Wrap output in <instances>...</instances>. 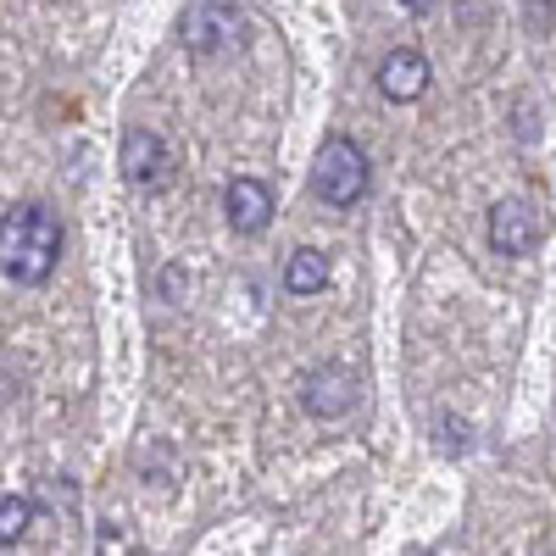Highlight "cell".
I'll return each instance as SVG.
<instances>
[{
  "label": "cell",
  "mask_w": 556,
  "mask_h": 556,
  "mask_svg": "<svg viewBox=\"0 0 556 556\" xmlns=\"http://www.w3.org/2000/svg\"><path fill=\"white\" fill-rule=\"evenodd\" d=\"M440 451H468V424L462 417H440Z\"/></svg>",
  "instance_id": "8fae6325"
},
{
  "label": "cell",
  "mask_w": 556,
  "mask_h": 556,
  "mask_svg": "<svg viewBox=\"0 0 556 556\" xmlns=\"http://www.w3.org/2000/svg\"><path fill=\"white\" fill-rule=\"evenodd\" d=\"M34 523V501L28 495H0V545H17Z\"/></svg>",
  "instance_id": "30bf717a"
},
{
  "label": "cell",
  "mask_w": 556,
  "mask_h": 556,
  "mask_svg": "<svg viewBox=\"0 0 556 556\" xmlns=\"http://www.w3.org/2000/svg\"><path fill=\"white\" fill-rule=\"evenodd\" d=\"M429 56L424 51H390L384 62H379V73H374V84H379V96L384 101H395V106H412V101H424V89H429Z\"/></svg>",
  "instance_id": "8992f818"
},
{
  "label": "cell",
  "mask_w": 556,
  "mask_h": 556,
  "mask_svg": "<svg viewBox=\"0 0 556 556\" xmlns=\"http://www.w3.org/2000/svg\"><path fill=\"white\" fill-rule=\"evenodd\" d=\"M123 178L128 184H162L167 178V146L151 128H128L123 134Z\"/></svg>",
  "instance_id": "ba28073f"
},
{
  "label": "cell",
  "mask_w": 556,
  "mask_h": 556,
  "mask_svg": "<svg viewBox=\"0 0 556 556\" xmlns=\"http://www.w3.org/2000/svg\"><path fill=\"white\" fill-rule=\"evenodd\" d=\"M540 240H545V223H540V212H534L529 201H501V206H490V245H495L501 256H529Z\"/></svg>",
  "instance_id": "5b68a950"
},
{
  "label": "cell",
  "mask_w": 556,
  "mask_h": 556,
  "mask_svg": "<svg viewBox=\"0 0 556 556\" xmlns=\"http://www.w3.org/2000/svg\"><path fill=\"white\" fill-rule=\"evenodd\" d=\"M245 28L251 23L235 0H190V12L178 23V39L190 56H228L245 45Z\"/></svg>",
  "instance_id": "3957f363"
},
{
  "label": "cell",
  "mask_w": 556,
  "mask_h": 556,
  "mask_svg": "<svg viewBox=\"0 0 556 556\" xmlns=\"http://www.w3.org/2000/svg\"><path fill=\"white\" fill-rule=\"evenodd\" d=\"M62 262V223L56 212H45L34 201L12 206L0 217V273L12 285H45Z\"/></svg>",
  "instance_id": "6da1fadb"
},
{
  "label": "cell",
  "mask_w": 556,
  "mask_h": 556,
  "mask_svg": "<svg viewBox=\"0 0 556 556\" xmlns=\"http://www.w3.org/2000/svg\"><path fill=\"white\" fill-rule=\"evenodd\" d=\"M401 7H406V12H417V17H424V12L434 7V0H401Z\"/></svg>",
  "instance_id": "7c38bea8"
},
{
  "label": "cell",
  "mask_w": 556,
  "mask_h": 556,
  "mask_svg": "<svg viewBox=\"0 0 556 556\" xmlns=\"http://www.w3.org/2000/svg\"><path fill=\"white\" fill-rule=\"evenodd\" d=\"M312 190L323 206H356L367 195V156L351 134H329L317 151V167H312Z\"/></svg>",
  "instance_id": "7a4b0ae2"
},
{
  "label": "cell",
  "mask_w": 556,
  "mask_h": 556,
  "mask_svg": "<svg viewBox=\"0 0 556 556\" xmlns=\"http://www.w3.org/2000/svg\"><path fill=\"white\" fill-rule=\"evenodd\" d=\"M223 217L235 235H262V228L273 223V190L262 178H235L223 190Z\"/></svg>",
  "instance_id": "52a82bcc"
},
{
  "label": "cell",
  "mask_w": 556,
  "mask_h": 556,
  "mask_svg": "<svg viewBox=\"0 0 556 556\" xmlns=\"http://www.w3.org/2000/svg\"><path fill=\"white\" fill-rule=\"evenodd\" d=\"M417 556H434V551H417Z\"/></svg>",
  "instance_id": "4fadbf2b"
},
{
  "label": "cell",
  "mask_w": 556,
  "mask_h": 556,
  "mask_svg": "<svg viewBox=\"0 0 556 556\" xmlns=\"http://www.w3.org/2000/svg\"><path fill=\"white\" fill-rule=\"evenodd\" d=\"M362 401V379L351 374L345 362H323V367H312V374L301 379V406L312 412V417H345L351 406Z\"/></svg>",
  "instance_id": "277c9868"
},
{
  "label": "cell",
  "mask_w": 556,
  "mask_h": 556,
  "mask_svg": "<svg viewBox=\"0 0 556 556\" xmlns=\"http://www.w3.org/2000/svg\"><path fill=\"white\" fill-rule=\"evenodd\" d=\"M323 285H329V262H323V251L301 245V251L285 262V290H290V295H323Z\"/></svg>",
  "instance_id": "9c48e42d"
}]
</instances>
